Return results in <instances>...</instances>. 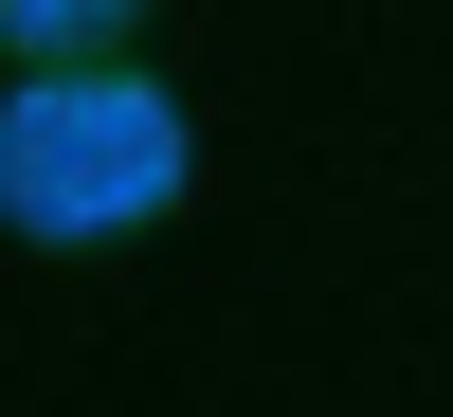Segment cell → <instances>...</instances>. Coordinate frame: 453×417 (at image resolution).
Here are the masks:
<instances>
[{
    "label": "cell",
    "mask_w": 453,
    "mask_h": 417,
    "mask_svg": "<svg viewBox=\"0 0 453 417\" xmlns=\"http://www.w3.org/2000/svg\"><path fill=\"white\" fill-rule=\"evenodd\" d=\"M181 181V109L127 91V73H55V91H19V218L36 236H109V218H145Z\"/></svg>",
    "instance_id": "6da1fadb"
}]
</instances>
